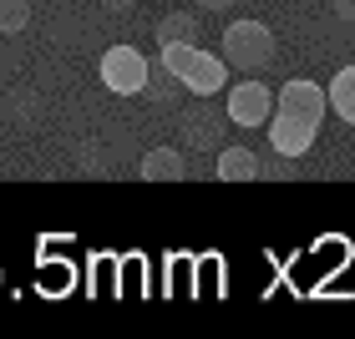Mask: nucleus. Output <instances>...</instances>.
<instances>
[{
  "label": "nucleus",
  "mask_w": 355,
  "mask_h": 339,
  "mask_svg": "<svg viewBox=\"0 0 355 339\" xmlns=\"http://www.w3.org/2000/svg\"><path fill=\"white\" fill-rule=\"evenodd\" d=\"M163 66L178 76V86L193 91V96H214L229 86V61L214 56V51H203L198 41H173L163 46Z\"/></svg>",
  "instance_id": "f257e3e1"
},
{
  "label": "nucleus",
  "mask_w": 355,
  "mask_h": 339,
  "mask_svg": "<svg viewBox=\"0 0 355 339\" xmlns=\"http://www.w3.org/2000/svg\"><path fill=\"white\" fill-rule=\"evenodd\" d=\"M325 91H330V111H335L345 127H355V66H345Z\"/></svg>",
  "instance_id": "9b49d317"
},
{
  "label": "nucleus",
  "mask_w": 355,
  "mask_h": 339,
  "mask_svg": "<svg viewBox=\"0 0 355 339\" xmlns=\"http://www.w3.org/2000/svg\"><path fill=\"white\" fill-rule=\"evenodd\" d=\"M137 172L148 177V183H183L188 163H183V152H178V147H153V152H142Z\"/></svg>",
  "instance_id": "6e6552de"
},
{
  "label": "nucleus",
  "mask_w": 355,
  "mask_h": 339,
  "mask_svg": "<svg viewBox=\"0 0 355 339\" xmlns=\"http://www.w3.org/2000/svg\"><path fill=\"white\" fill-rule=\"evenodd\" d=\"M153 82V66L148 56L137 51V46H112V51H102V86L112 96H142Z\"/></svg>",
  "instance_id": "7ed1b4c3"
},
{
  "label": "nucleus",
  "mask_w": 355,
  "mask_h": 339,
  "mask_svg": "<svg viewBox=\"0 0 355 339\" xmlns=\"http://www.w3.org/2000/svg\"><path fill=\"white\" fill-rule=\"evenodd\" d=\"M223 111H229V122L234 127H269L274 117V91L264 82H234V91L223 96Z\"/></svg>",
  "instance_id": "20e7f679"
},
{
  "label": "nucleus",
  "mask_w": 355,
  "mask_h": 339,
  "mask_svg": "<svg viewBox=\"0 0 355 339\" xmlns=\"http://www.w3.org/2000/svg\"><path fill=\"white\" fill-rule=\"evenodd\" d=\"M274 111H284V117H300V122H325V111H330V91L325 86H315V82H284L279 86V102H274Z\"/></svg>",
  "instance_id": "423d86ee"
},
{
  "label": "nucleus",
  "mask_w": 355,
  "mask_h": 339,
  "mask_svg": "<svg viewBox=\"0 0 355 339\" xmlns=\"http://www.w3.org/2000/svg\"><path fill=\"white\" fill-rule=\"evenodd\" d=\"M203 36V26H198V15L193 10H173L157 21V46H173V41H198Z\"/></svg>",
  "instance_id": "9d476101"
},
{
  "label": "nucleus",
  "mask_w": 355,
  "mask_h": 339,
  "mask_svg": "<svg viewBox=\"0 0 355 339\" xmlns=\"http://www.w3.org/2000/svg\"><path fill=\"white\" fill-rule=\"evenodd\" d=\"M31 26V0H0V30L15 36V30Z\"/></svg>",
  "instance_id": "f8f14e48"
},
{
  "label": "nucleus",
  "mask_w": 355,
  "mask_h": 339,
  "mask_svg": "<svg viewBox=\"0 0 355 339\" xmlns=\"http://www.w3.org/2000/svg\"><path fill=\"white\" fill-rule=\"evenodd\" d=\"M335 15H340V21H350V26H355V0H335Z\"/></svg>",
  "instance_id": "4468645a"
},
{
  "label": "nucleus",
  "mask_w": 355,
  "mask_h": 339,
  "mask_svg": "<svg viewBox=\"0 0 355 339\" xmlns=\"http://www.w3.org/2000/svg\"><path fill=\"white\" fill-rule=\"evenodd\" d=\"M264 137H269V147L279 152V157H289V163H295V157H304V152L315 147L320 127H315V122H300V117H284V111H274Z\"/></svg>",
  "instance_id": "0eeeda50"
},
{
  "label": "nucleus",
  "mask_w": 355,
  "mask_h": 339,
  "mask_svg": "<svg viewBox=\"0 0 355 339\" xmlns=\"http://www.w3.org/2000/svg\"><path fill=\"white\" fill-rule=\"evenodd\" d=\"M198 10H234V0H193Z\"/></svg>",
  "instance_id": "2eb2a0df"
},
{
  "label": "nucleus",
  "mask_w": 355,
  "mask_h": 339,
  "mask_svg": "<svg viewBox=\"0 0 355 339\" xmlns=\"http://www.w3.org/2000/svg\"><path fill=\"white\" fill-rule=\"evenodd\" d=\"M223 127H229V111H218V107H208L203 96H193V107L183 111V147L218 152L223 147Z\"/></svg>",
  "instance_id": "39448f33"
},
{
  "label": "nucleus",
  "mask_w": 355,
  "mask_h": 339,
  "mask_svg": "<svg viewBox=\"0 0 355 339\" xmlns=\"http://www.w3.org/2000/svg\"><path fill=\"white\" fill-rule=\"evenodd\" d=\"M350 132H355V127H350Z\"/></svg>",
  "instance_id": "dca6fc26"
},
{
  "label": "nucleus",
  "mask_w": 355,
  "mask_h": 339,
  "mask_svg": "<svg viewBox=\"0 0 355 339\" xmlns=\"http://www.w3.org/2000/svg\"><path fill=\"white\" fill-rule=\"evenodd\" d=\"M223 61H229L234 71H264L274 61V30L264 21H234L223 30Z\"/></svg>",
  "instance_id": "f03ea898"
},
{
  "label": "nucleus",
  "mask_w": 355,
  "mask_h": 339,
  "mask_svg": "<svg viewBox=\"0 0 355 339\" xmlns=\"http://www.w3.org/2000/svg\"><path fill=\"white\" fill-rule=\"evenodd\" d=\"M173 86H178V76H173V71L163 66V71L153 76V91H148V96H153L157 107H168V102H173Z\"/></svg>",
  "instance_id": "ddd939ff"
},
{
  "label": "nucleus",
  "mask_w": 355,
  "mask_h": 339,
  "mask_svg": "<svg viewBox=\"0 0 355 339\" xmlns=\"http://www.w3.org/2000/svg\"><path fill=\"white\" fill-rule=\"evenodd\" d=\"M218 177L223 183H254V177H264V163L249 147H218Z\"/></svg>",
  "instance_id": "1a4fd4ad"
}]
</instances>
